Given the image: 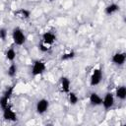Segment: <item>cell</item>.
<instances>
[{
	"label": "cell",
	"mask_w": 126,
	"mask_h": 126,
	"mask_svg": "<svg viewBox=\"0 0 126 126\" xmlns=\"http://www.w3.org/2000/svg\"><path fill=\"white\" fill-rule=\"evenodd\" d=\"M9 100H10V98H8L7 96H5V95H1V97H0V107L2 108V109H4V108H6V107H8L10 104H9Z\"/></svg>",
	"instance_id": "obj_18"
},
{
	"label": "cell",
	"mask_w": 126,
	"mask_h": 126,
	"mask_svg": "<svg viewBox=\"0 0 126 126\" xmlns=\"http://www.w3.org/2000/svg\"><path fill=\"white\" fill-rule=\"evenodd\" d=\"M14 90H15V85H12V86H9L3 93V95L7 96L8 98H11L12 94H14Z\"/></svg>",
	"instance_id": "obj_19"
},
{
	"label": "cell",
	"mask_w": 126,
	"mask_h": 126,
	"mask_svg": "<svg viewBox=\"0 0 126 126\" xmlns=\"http://www.w3.org/2000/svg\"><path fill=\"white\" fill-rule=\"evenodd\" d=\"M48 107H49V101L48 99L46 98H40L36 101V104H35V110H36V113L41 115V114H44L47 110H48Z\"/></svg>",
	"instance_id": "obj_5"
},
{
	"label": "cell",
	"mask_w": 126,
	"mask_h": 126,
	"mask_svg": "<svg viewBox=\"0 0 126 126\" xmlns=\"http://www.w3.org/2000/svg\"><path fill=\"white\" fill-rule=\"evenodd\" d=\"M60 89L65 94H68L70 92V89H71V81H70V79L68 77L63 76V77L60 78Z\"/></svg>",
	"instance_id": "obj_10"
},
{
	"label": "cell",
	"mask_w": 126,
	"mask_h": 126,
	"mask_svg": "<svg viewBox=\"0 0 126 126\" xmlns=\"http://www.w3.org/2000/svg\"><path fill=\"white\" fill-rule=\"evenodd\" d=\"M48 1H49V2H53L54 0H48Z\"/></svg>",
	"instance_id": "obj_22"
},
{
	"label": "cell",
	"mask_w": 126,
	"mask_h": 126,
	"mask_svg": "<svg viewBox=\"0 0 126 126\" xmlns=\"http://www.w3.org/2000/svg\"><path fill=\"white\" fill-rule=\"evenodd\" d=\"M75 56H76V53H75L73 50H71V51H69V52L63 53V54L61 55V58H60V59H61L62 61H69V60L73 59Z\"/></svg>",
	"instance_id": "obj_17"
},
{
	"label": "cell",
	"mask_w": 126,
	"mask_h": 126,
	"mask_svg": "<svg viewBox=\"0 0 126 126\" xmlns=\"http://www.w3.org/2000/svg\"><path fill=\"white\" fill-rule=\"evenodd\" d=\"M50 49H51L50 45H48V44H45V43H44V42H42V41H41V42L38 44V50H39L40 52H42V53L48 52Z\"/></svg>",
	"instance_id": "obj_20"
},
{
	"label": "cell",
	"mask_w": 126,
	"mask_h": 126,
	"mask_svg": "<svg viewBox=\"0 0 126 126\" xmlns=\"http://www.w3.org/2000/svg\"><path fill=\"white\" fill-rule=\"evenodd\" d=\"M45 70H46V64L44 61H42L40 59L33 61L32 66V75L33 77H36V76L43 74Z\"/></svg>",
	"instance_id": "obj_2"
},
{
	"label": "cell",
	"mask_w": 126,
	"mask_h": 126,
	"mask_svg": "<svg viewBox=\"0 0 126 126\" xmlns=\"http://www.w3.org/2000/svg\"><path fill=\"white\" fill-rule=\"evenodd\" d=\"M89 101H90V104L93 106H99L102 103V97L97 93L93 92L89 96Z\"/></svg>",
	"instance_id": "obj_9"
},
{
	"label": "cell",
	"mask_w": 126,
	"mask_h": 126,
	"mask_svg": "<svg viewBox=\"0 0 126 126\" xmlns=\"http://www.w3.org/2000/svg\"><path fill=\"white\" fill-rule=\"evenodd\" d=\"M56 34L53 32H44L41 35V41L50 46L56 41Z\"/></svg>",
	"instance_id": "obj_8"
},
{
	"label": "cell",
	"mask_w": 126,
	"mask_h": 126,
	"mask_svg": "<svg viewBox=\"0 0 126 126\" xmlns=\"http://www.w3.org/2000/svg\"><path fill=\"white\" fill-rule=\"evenodd\" d=\"M115 97H117L120 100L126 99V87L125 86H119L115 90Z\"/></svg>",
	"instance_id": "obj_13"
},
{
	"label": "cell",
	"mask_w": 126,
	"mask_h": 126,
	"mask_svg": "<svg viewBox=\"0 0 126 126\" xmlns=\"http://www.w3.org/2000/svg\"><path fill=\"white\" fill-rule=\"evenodd\" d=\"M12 39H13V42L16 45L21 46V45L26 43L27 37H26V34L23 32V30L19 27H16L12 31Z\"/></svg>",
	"instance_id": "obj_1"
},
{
	"label": "cell",
	"mask_w": 126,
	"mask_h": 126,
	"mask_svg": "<svg viewBox=\"0 0 126 126\" xmlns=\"http://www.w3.org/2000/svg\"><path fill=\"white\" fill-rule=\"evenodd\" d=\"M119 10H120V7H119L118 4H116V3H110V4H108L104 8V13L107 16H111V15L117 13Z\"/></svg>",
	"instance_id": "obj_12"
},
{
	"label": "cell",
	"mask_w": 126,
	"mask_h": 126,
	"mask_svg": "<svg viewBox=\"0 0 126 126\" xmlns=\"http://www.w3.org/2000/svg\"><path fill=\"white\" fill-rule=\"evenodd\" d=\"M102 80V70L100 67H96L93 70L92 75L90 77V85L92 87H95L100 84Z\"/></svg>",
	"instance_id": "obj_3"
},
{
	"label": "cell",
	"mask_w": 126,
	"mask_h": 126,
	"mask_svg": "<svg viewBox=\"0 0 126 126\" xmlns=\"http://www.w3.org/2000/svg\"><path fill=\"white\" fill-rule=\"evenodd\" d=\"M114 103H115V96L112 93L110 92H107L103 98H102V103L101 105L103 106V108L105 110H108V109H111L113 106H114Z\"/></svg>",
	"instance_id": "obj_4"
},
{
	"label": "cell",
	"mask_w": 126,
	"mask_h": 126,
	"mask_svg": "<svg viewBox=\"0 0 126 126\" xmlns=\"http://www.w3.org/2000/svg\"><path fill=\"white\" fill-rule=\"evenodd\" d=\"M2 111H3L2 115H3L4 120H6V121H11V122H14V121L17 120V114H16V112L12 109V107H11L10 105H9L8 107L2 109Z\"/></svg>",
	"instance_id": "obj_7"
},
{
	"label": "cell",
	"mask_w": 126,
	"mask_h": 126,
	"mask_svg": "<svg viewBox=\"0 0 126 126\" xmlns=\"http://www.w3.org/2000/svg\"><path fill=\"white\" fill-rule=\"evenodd\" d=\"M68 102L71 105H76L79 102V96H78V94L76 93L70 91L68 93Z\"/></svg>",
	"instance_id": "obj_15"
},
{
	"label": "cell",
	"mask_w": 126,
	"mask_h": 126,
	"mask_svg": "<svg viewBox=\"0 0 126 126\" xmlns=\"http://www.w3.org/2000/svg\"><path fill=\"white\" fill-rule=\"evenodd\" d=\"M7 35H8V32L5 28H0V39L1 40H6L7 38Z\"/></svg>",
	"instance_id": "obj_21"
},
{
	"label": "cell",
	"mask_w": 126,
	"mask_h": 126,
	"mask_svg": "<svg viewBox=\"0 0 126 126\" xmlns=\"http://www.w3.org/2000/svg\"><path fill=\"white\" fill-rule=\"evenodd\" d=\"M14 15H15V17H17L21 20H28L31 17V11L28 10V9L22 8V9H19V10L15 11Z\"/></svg>",
	"instance_id": "obj_11"
},
{
	"label": "cell",
	"mask_w": 126,
	"mask_h": 126,
	"mask_svg": "<svg viewBox=\"0 0 126 126\" xmlns=\"http://www.w3.org/2000/svg\"><path fill=\"white\" fill-rule=\"evenodd\" d=\"M17 72H18V66L16 65V63L12 62L7 69V75L11 78H14L17 75Z\"/></svg>",
	"instance_id": "obj_16"
},
{
	"label": "cell",
	"mask_w": 126,
	"mask_h": 126,
	"mask_svg": "<svg viewBox=\"0 0 126 126\" xmlns=\"http://www.w3.org/2000/svg\"><path fill=\"white\" fill-rule=\"evenodd\" d=\"M126 61V53L125 52H115L111 57V62L116 66L124 65Z\"/></svg>",
	"instance_id": "obj_6"
},
{
	"label": "cell",
	"mask_w": 126,
	"mask_h": 126,
	"mask_svg": "<svg viewBox=\"0 0 126 126\" xmlns=\"http://www.w3.org/2000/svg\"><path fill=\"white\" fill-rule=\"evenodd\" d=\"M5 57L8 61L10 62H14V60L16 59V50L14 49V47H10L6 50L5 52Z\"/></svg>",
	"instance_id": "obj_14"
}]
</instances>
